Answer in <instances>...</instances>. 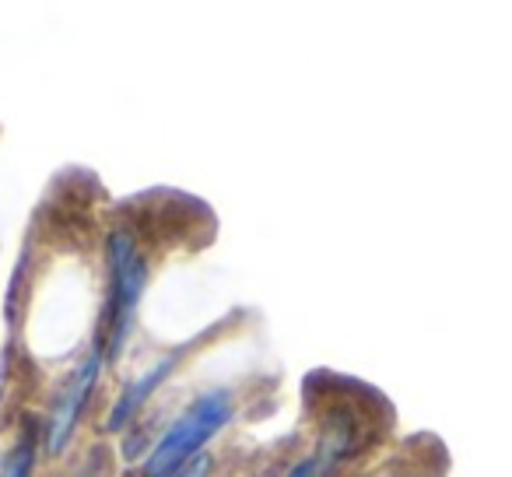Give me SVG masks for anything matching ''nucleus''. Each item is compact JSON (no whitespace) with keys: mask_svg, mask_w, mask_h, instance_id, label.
<instances>
[{"mask_svg":"<svg viewBox=\"0 0 512 477\" xmlns=\"http://www.w3.org/2000/svg\"><path fill=\"white\" fill-rule=\"evenodd\" d=\"M102 365H106V348H102V337L95 330L92 344L88 351L78 358L67 379L57 386L50 400V411H46V432H43V442H46V453H64L71 446V435L78 428L81 414H85L88 400H92L95 386H99V376H102Z\"/></svg>","mask_w":512,"mask_h":477,"instance_id":"7ed1b4c3","label":"nucleus"},{"mask_svg":"<svg viewBox=\"0 0 512 477\" xmlns=\"http://www.w3.org/2000/svg\"><path fill=\"white\" fill-rule=\"evenodd\" d=\"M235 418V393L228 386H211L186 404V411L158 435L155 449L144 460V477H193V456Z\"/></svg>","mask_w":512,"mask_h":477,"instance_id":"f257e3e1","label":"nucleus"},{"mask_svg":"<svg viewBox=\"0 0 512 477\" xmlns=\"http://www.w3.org/2000/svg\"><path fill=\"white\" fill-rule=\"evenodd\" d=\"M285 477H316V460L313 456H309V460H299Z\"/></svg>","mask_w":512,"mask_h":477,"instance_id":"423d86ee","label":"nucleus"},{"mask_svg":"<svg viewBox=\"0 0 512 477\" xmlns=\"http://www.w3.org/2000/svg\"><path fill=\"white\" fill-rule=\"evenodd\" d=\"M106 306H102L99 337L106 358H116L134 337L137 313H141L144 288H148V257L127 228H113L106 239Z\"/></svg>","mask_w":512,"mask_h":477,"instance_id":"f03ea898","label":"nucleus"},{"mask_svg":"<svg viewBox=\"0 0 512 477\" xmlns=\"http://www.w3.org/2000/svg\"><path fill=\"white\" fill-rule=\"evenodd\" d=\"M186 348H176L169 351V355H162L155 365H151L148 372H141L137 379H130L127 386L120 390V397H116L113 411H109L106 418V432H123V428L130 425V421L137 418V414L148 407V400L155 397L158 390L165 386V379H172V372L179 369V362H183Z\"/></svg>","mask_w":512,"mask_h":477,"instance_id":"20e7f679","label":"nucleus"},{"mask_svg":"<svg viewBox=\"0 0 512 477\" xmlns=\"http://www.w3.org/2000/svg\"><path fill=\"white\" fill-rule=\"evenodd\" d=\"M36 449L39 439L32 432H25L8 453L0 456V477H32V470H36Z\"/></svg>","mask_w":512,"mask_h":477,"instance_id":"39448f33","label":"nucleus"},{"mask_svg":"<svg viewBox=\"0 0 512 477\" xmlns=\"http://www.w3.org/2000/svg\"><path fill=\"white\" fill-rule=\"evenodd\" d=\"M200 474H204V467H200V470H193V477H200Z\"/></svg>","mask_w":512,"mask_h":477,"instance_id":"0eeeda50","label":"nucleus"}]
</instances>
